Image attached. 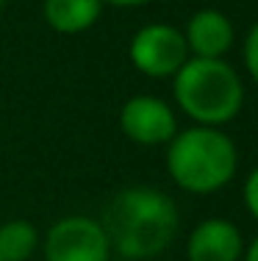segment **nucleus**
I'll return each mask as SVG.
<instances>
[{
	"instance_id": "1",
	"label": "nucleus",
	"mask_w": 258,
	"mask_h": 261,
	"mask_svg": "<svg viewBox=\"0 0 258 261\" xmlns=\"http://www.w3.org/2000/svg\"><path fill=\"white\" fill-rule=\"evenodd\" d=\"M100 225L111 253L128 261H147L175 242L181 214L167 192L156 186H128L106 203Z\"/></svg>"
},
{
	"instance_id": "2",
	"label": "nucleus",
	"mask_w": 258,
	"mask_h": 261,
	"mask_svg": "<svg viewBox=\"0 0 258 261\" xmlns=\"http://www.w3.org/2000/svg\"><path fill=\"white\" fill-rule=\"evenodd\" d=\"M239 170L236 142L222 128L192 125L167 142V172L178 189L211 195L233 181Z\"/></svg>"
},
{
	"instance_id": "3",
	"label": "nucleus",
	"mask_w": 258,
	"mask_h": 261,
	"mask_svg": "<svg viewBox=\"0 0 258 261\" xmlns=\"http://www.w3.org/2000/svg\"><path fill=\"white\" fill-rule=\"evenodd\" d=\"M175 103L197 125L222 128L244 106V84L225 59H197L189 56L186 64L172 75Z\"/></svg>"
},
{
	"instance_id": "4",
	"label": "nucleus",
	"mask_w": 258,
	"mask_h": 261,
	"mask_svg": "<svg viewBox=\"0 0 258 261\" xmlns=\"http://www.w3.org/2000/svg\"><path fill=\"white\" fill-rule=\"evenodd\" d=\"M128 59L147 78H172L189 59L183 31L169 22H150L131 36Z\"/></svg>"
},
{
	"instance_id": "5",
	"label": "nucleus",
	"mask_w": 258,
	"mask_h": 261,
	"mask_svg": "<svg viewBox=\"0 0 258 261\" xmlns=\"http://www.w3.org/2000/svg\"><path fill=\"white\" fill-rule=\"evenodd\" d=\"M45 261H108L111 245L97 220L83 214L61 217L39 242Z\"/></svg>"
},
{
	"instance_id": "6",
	"label": "nucleus",
	"mask_w": 258,
	"mask_h": 261,
	"mask_svg": "<svg viewBox=\"0 0 258 261\" xmlns=\"http://www.w3.org/2000/svg\"><path fill=\"white\" fill-rule=\"evenodd\" d=\"M120 128L131 142L145 147L167 145L178 134V117L167 100L156 95H133L120 109Z\"/></svg>"
},
{
	"instance_id": "7",
	"label": "nucleus",
	"mask_w": 258,
	"mask_h": 261,
	"mask_svg": "<svg viewBox=\"0 0 258 261\" xmlns=\"http://www.w3.org/2000/svg\"><path fill=\"white\" fill-rule=\"evenodd\" d=\"M242 231L222 217H208V220L197 222L186 239L189 261H242Z\"/></svg>"
},
{
	"instance_id": "8",
	"label": "nucleus",
	"mask_w": 258,
	"mask_h": 261,
	"mask_svg": "<svg viewBox=\"0 0 258 261\" xmlns=\"http://www.w3.org/2000/svg\"><path fill=\"white\" fill-rule=\"evenodd\" d=\"M183 39H186L189 56H197V59H225L228 50L233 47V25L225 11L200 9L189 17Z\"/></svg>"
},
{
	"instance_id": "9",
	"label": "nucleus",
	"mask_w": 258,
	"mask_h": 261,
	"mask_svg": "<svg viewBox=\"0 0 258 261\" xmlns=\"http://www.w3.org/2000/svg\"><path fill=\"white\" fill-rule=\"evenodd\" d=\"M100 0H45L42 17L56 34H83L100 20Z\"/></svg>"
},
{
	"instance_id": "10",
	"label": "nucleus",
	"mask_w": 258,
	"mask_h": 261,
	"mask_svg": "<svg viewBox=\"0 0 258 261\" xmlns=\"http://www.w3.org/2000/svg\"><path fill=\"white\" fill-rule=\"evenodd\" d=\"M39 233L28 220H9L0 225V261H28L39 247Z\"/></svg>"
},
{
	"instance_id": "11",
	"label": "nucleus",
	"mask_w": 258,
	"mask_h": 261,
	"mask_svg": "<svg viewBox=\"0 0 258 261\" xmlns=\"http://www.w3.org/2000/svg\"><path fill=\"white\" fill-rule=\"evenodd\" d=\"M242 56H244V67H247L250 78L258 84V22L247 31V36H244Z\"/></svg>"
},
{
	"instance_id": "12",
	"label": "nucleus",
	"mask_w": 258,
	"mask_h": 261,
	"mask_svg": "<svg viewBox=\"0 0 258 261\" xmlns=\"http://www.w3.org/2000/svg\"><path fill=\"white\" fill-rule=\"evenodd\" d=\"M244 208L250 211L253 220H258V167L247 175V181H244Z\"/></svg>"
},
{
	"instance_id": "13",
	"label": "nucleus",
	"mask_w": 258,
	"mask_h": 261,
	"mask_svg": "<svg viewBox=\"0 0 258 261\" xmlns=\"http://www.w3.org/2000/svg\"><path fill=\"white\" fill-rule=\"evenodd\" d=\"M103 6H117V9H136V6H147L150 0H100Z\"/></svg>"
},
{
	"instance_id": "14",
	"label": "nucleus",
	"mask_w": 258,
	"mask_h": 261,
	"mask_svg": "<svg viewBox=\"0 0 258 261\" xmlns=\"http://www.w3.org/2000/svg\"><path fill=\"white\" fill-rule=\"evenodd\" d=\"M242 261H258V236L250 242V247H244V256Z\"/></svg>"
},
{
	"instance_id": "15",
	"label": "nucleus",
	"mask_w": 258,
	"mask_h": 261,
	"mask_svg": "<svg viewBox=\"0 0 258 261\" xmlns=\"http://www.w3.org/2000/svg\"><path fill=\"white\" fill-rule=\"evenodd\" d=\"M3 6H6V0H0V14H3Z\"/></svg>"
},
{
	"instance_id": "16",
	"label": "nucleus",
	"mask_w": 258,
	"mask_h": 261,
	"mask_svg": "<svg viewBox=\"0 0 258 261\" xmlns=\"http://www.w3.org/2000/svg\"><path fill=\"white\" fill-rule=\"evenodd\" d=\"M108 261H128V258H108Z\"/></svg>"
}]
</instances>
